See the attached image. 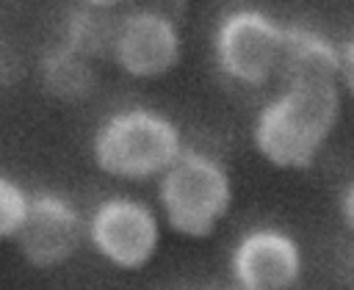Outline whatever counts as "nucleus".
I'll return each instance as SVG.
<instances>
[{
  "mask_svg": "<svg viewBox=\"0 0 354 290\" xmlns=\"http://www.w3.org/2000/svg\"><path fill=\"white\" fill-rule=\"evenodd\" d=\"M346 91L340 83L307 86L279 83L252 119L254 152L279 171L315 166L343 116Z\"/></svg>",
  "mask_w": 354,
  "mask_h": 290,
  "instance_id": "f257e3e1",
  "label": "nucleus"
},
{
  "mask_svg": "<svg viewBox=\"0 0 354 290\" xmlns=\"http://www.w3.org/2000/svg\"><path fill=\"white\" fill-rule=\"evenodd\" d=\"M180 127L155 108H122L102 119L91 138L94 166L122 182L160 180L183 155Z\"/></svg>",
  "mask_w": 354,
  "mask_h": 290,
  "instance_id": "f03ea898",
  "label": "nucleus"
},
{
  "mask_svg": "<svg viewBox=\"0 0 354 290\" xmlns=\"http://www.w3.org/2000/svg\"><path fill=\"white\" fill-rule=\"evenodd\" d=\"M235 185L230 168L202 149L185 146L158 180V213L163 224L188 240L210 238L230 215Z\"/></svg>",
  "mask_w": 354,
  "mask_h": 290,
  "instance_id": "7ed1b4c3",
  "label": "nucleus"
},
{
  "mask_svg": "<svg viewBox=\"0 0 354 290\" xmlns=\"http://www.w3.org/2000/svg\"><path fill=\"white\" fill-rule=\"evenodd\" d=\"M285 28L257 6L230 8L216 22L210 41L216 69L243 88H263L279 80Z\"/></svg>",
  "mask_w": 354,
  "mask_h": 290,
  "instance_id": "20e7f679",
  "label": "nucleus"
},
{
  "mask_svg": "<svg viewBox=\"0 0 354 290\" xmlns=\"http://www.w3.org/2000/svg\"><path fill=\"white\" fill-rule=\"evenodd\" d=\"M163 218L136 196L116 193L102 199L88 215V246L113 268L141 271L160 249Z\"/></svg>",
  "mask_w": 354,
  "mask_h": 290,
  "instance_id": "39448f33",
  "label": "nucleus"
},
{
  "mask_svg": "<svg viewBox=\"0 0 354 290\" xmlns=\"http://www.w3.org/2000/svg\"><path fill=\"white\" fill-rule=\"evenodd\" d=\"M111 61L133 80L166 77L183 61L180 19L147 6L122 14Z\"/></svg>",
  "mask_w": 354,
  "mask_h": 290,
  "instance_id": "423d86ee",
  "label": "nucleus"
},
{
  "mask_svg": "<svg viewBox=\"0 0 354 290\" xmlns=\"http://www.w3.org/2000/svg\"><path fill=\"white\" fill-rule=\"evenodd\" d=\"M88 240V221L61 193H33L22 229L14 238L17 251L33 268L50 271L69 262Z\"/></svg>",
  "mask_w": 354,
  "mask_h": 290,
  "instance_id": "0eeeda50",
  "label": "nucleus"
},
{
  "mask_svg": "<svg viewBox=\"0 0 354 290\" xmlns=\"http://www.w3.org/2000/svg\"><path fill=\"white\" fill-rule=\"evenodd\" d=\"M304 271L301 243L282 226L246 229L230 254V273L243 290H290Z\"/></svg>",
  "mask_w": 354,
  "mask_h": 290,
  "instance_id": "6e6552de",
  "label": "nucleus"
},
{
  "mask_svg": "<svg viewBox=\"0 0 354 290\" xmlns=\"http://www.w3.org/2000/svg\"><path fill=\"white\" fill-rule=\"evenodd\" d=\"M340 69H343V44H337L335 39H329L326 33L310 25L285 28L279 83L329 86V83H340Z\"/></svg>",
  "mask_w": 354,
  "mask_h": 290,
  "instance_id": "1a4fd4ad",
  "label": "nucleus"
},
{
  "mask_svg": "<svg viewBox=\"0 0 354 290\" xmlns=\"http://www.w3.org/2000/svg\"><path fill=\"white\" fill-rule=\"evenodd\" d=\"M36 75H39V86L44 88V94H50L53 99H61V102L88 99L97 88L94 61L75 52L64 41L50 44L41 52V58L36 64Z\"/></svg>",
  "mask_w": 354,
  "mask_h": 290,
  "instance_id": "9d476101",
  "label": "nucleus"
},
{
  "mask_svg": "<svg viewBox=\"0 0 354 290\" xmlns=\"http://www.w3.org/2000/svg\"><path fill=\"white\" fill-rule=\"evenodd\" d=\"M116 30H119V17L116 11H102V8H88L77 6L61 33V41L72 47L75 52L91 58L94 64L102 58L113 55L116 44Z\"/></svg>",
  "mask_w": 354,
  "mask_h": 290,
  "instance_id": "9b49d317",
  "label": "nucleus"
},
{
  "mask_svg": "<svg viewBox=\"0 0 354 290\" xmlns=\"http://www.w3.org/2000/svg\"><path fill=\"white\" fill-rule=\"evenodd\" d=\"M30 193L0 171V240H14L25 224Z\"/></svg>",
  "mask_w": 354,
  "mask_h": 290,
  "instance_id": "f8f14e48",
  "label": "nucleus"
},
{
  "mask_svg": "<svg viewBox=\"0 0 354 290\" xmlns=\"http://www.w3.org/2000/svg\"><path fill=\"white\" fill-rule=\"evenodd\" d=\"M335 207H337V218H340L343 229L354 235V174L346 177V182L340 185L337 199H335Z\"/></svg>",
  "mask_w": 354,
  "mask_h": 290,
  "instance_id": "ddd939ff",
  "label": "nucleus"
},
{
  "mask_svg": "<svg viewBox=\"0 0 354 290\" xmlns=\"http://www.w3.org/2000/svg\"><path fill=\"white\" fill-rule=\"evenodd\" d=\"M340 83L346 97L354 102V36L343 41V69H340Z\"/></svg>",
  "mask_w": 354,
  "mask_h": 290,
  "instance_id": "4468645a",
  "label": "nucleus"
},
{
  "mask_svg": "<svg viewBox=\"0 0 354 290\" xmlns=\"http://www.w3.org/2000/svg\"><path fill=\"white\" fill-rule=\"evenodd\" d=\"M17 72H19V64H17L14 52H11V47L0 41V88L11 86L14 77H17Z\"/></svg>",
  "mask_w": 354,
  "mask_h": 290,
  "instance_id": "2eb2a0df",
  "label": "nucleus"
},
{
  "mask_svg": "<svg viewBox=\"0 0 354 290\" xmlns=\"http://www.w3.org/2000/svg\"><path fill=\"white\" fill-rule=\"evenodd\" d=\"M127 3H136V0H80V6L102 8V11H119V8L127 6Z\"/></svg>",
  "mask_w": 354,
  "mask_h": 290,
  "instance_id": "dca6fc26",
  "label": "nucleus"
},
{
  "mask_svg": "<svg viewBox=\"0 0 354 290\" xmlns=\"http://www.w3.org/2000/svg\"><path fill=\"white\" fill-rule=\"evenodd\" d=\"M235 290H243V287H235Z\"/></svg>",
  "mask_w": 354,
  "mask_h": 290,
  "instance_id": "f3484780",
  "label": "nucleus"
}]
</instances>
